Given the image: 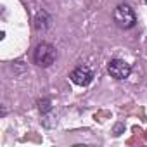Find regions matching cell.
Instances as JSON below:
<instances>
[{
	"label": "cell",
	"mask_w": 147,
	"mask_h": 147,
	"mask_svg": "<svg viewBox=\"0 0 147 147\" xmlns=\"http://www.w3.org/2000/svg\"><path fill=\"white\" fill-rule=\"evenodd\" d=\"M50 109H52V106H50V100H49V99L40 100V111H42V113H49Z\"/></svg>",
	"instance_id": "obj_5"
},
{
	"label": "cell",
	"mask_w": 147,
	"mask_h": 147,
	"mask_svg": "<svg viewBox=\"0 0 147 147\" xmlns=\"http://www.w3.org/2000/svg\"><path fill=\"white\" fill-rule=\"evenodd\" d=\"M55 59H57V50H55L54 45H50L47 42H42V43L36 45V49L33 52V61H35L36 66L49 67L55 62Z\"/></svg>",
	"instance_id": "obj_1"
},
{
	"label": "cell",
	"mask_w": 147,
	"mask_h": 147,
	"mask_svg": "<svg viewBox=\"0 0 147 147\" xmlns=\"http://www.w3.org/2000/svg\"><path fill=\"white\" fill-rule=\"evenodd\" d=\"M113 18H114L116 26L121 28V30H130V28H133L135 23H137L135 12H133V9H131L128 4H119V5L114 9Z\"/></svg>",
	"instance_id": "obj_2"
},
{
	"label": "cell",
	"mask_w": 147,
	"mask_h": 147,
	"mask_svg": "<svg viewBox=\"0 0 147 147\" xmlns=\"http://www.w3.org/2000/svg\"><path fill=\"white\" fill-rule=\"evenodd\" d=\"M69 78H71V82L75 83V85L87 87V85H90V83H92V80H94V71H92V67H90V66L82 64V66L75 67V69L69 73Z\"/></svg>",
	"instance_id": "obj_3"
},
{
	"label": "cell",
	"mask_w": 147,
	"mask_h": 147,
	"mask_svg": "<svg viewBox=\"0 0 147 147\" xmlns=\"http://www.w3.org/2000/svg\"><path fill=\"white\" fill-rule=\"evenodd\" d=\"M107 73L111 75V78H114V80H125V78L130 76L131 66L128 62H125L123 59H113L107 64Z\"/></svg>",
	"instance_id": "obj_4"
}]
</instances>
